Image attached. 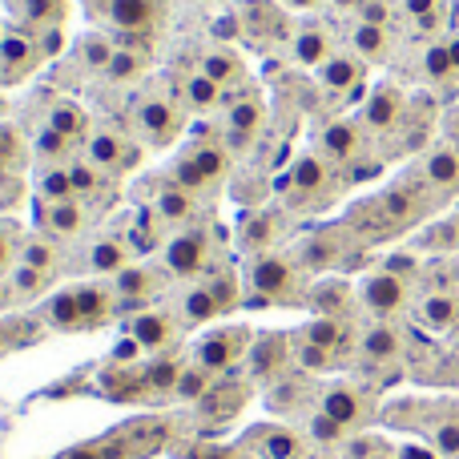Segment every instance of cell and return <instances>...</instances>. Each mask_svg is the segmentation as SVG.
<instances>
[{
	"instance_id": "cell-61",
	"label": "cell",
	"mask_w": 459,
	"mask_h": 459,
	"mask_svg": "<svg viewBox=\"0 0 459 459\" xmlns=\"http://www.w3.org/2000/svg\"><path fill=\"white\" fill-rule=\"evenodd\" d=\"M399 459H431V455H423V452H415V447H403V452H399Z\"/></svg>"
},
{
	"instance_id": "cell-16",
	"label": "cell",
	"mask_w": 459,
	"mask_h": 459,
	"mask_svg": "<svg viewBox=\"0 0 459 459\" xmlns=\"http://www.w3.org/2000/svg\"><path fill=\"white\" fill-rule=\"evenodd\" d=\"M359 299L371 315L387 318V315H399L407 307V278L395 274V270H375L359 282Z\"/></svg>"
},
{
	"instance_id": "cell-38",
	"label": "cell",
	"mask_w": 459,
	"mask_h": 459,
	"mask_svg": "<svg viewBox=\"0 0 459 459\" xmlns=\"http://www.w3.org/2000/svg\"><path fill=\"white\" fill-rule=\"evenodd\" d=\"M113 53H117V45H113L109 32H85V37L77 40V61L81 69L89 73V77H105V69H109Z\"/></svg>"
},
{
	"instance_id": "cell-53",
	"label": "cell",
	"mask_w": 459,
	"mask_h": 459,
	"mask_svg": "<svg viewBox=\"0 0 459 459\" xmlns=\"http://www.w3.org/2000/svg\"><path fill=\"white\" fill-rule=\"evenodd\" d=\"M310 436H315L318 444H334V439H342V436H347V431H342L339 423H334V420H326V415L318 411V415H310Z\"/></svg>"
},
{
	"instance_id": "cell-6",
	"label": "cell",
	"mask_w": 459,
	"mask_h": 459,
	"mask_svg": "<svg viewBox=\"0 0 459 459\" xmlns=\"http://www.w3.org/2000/svg\"><path fill=\"white\" fill-rule=\"evenodd\" d=\"M81 153H85V158L93 161L101 174L126 178V174H134V169L142 166L145 145L137 142L129 129H113L109 121H93V126H89V134H85Z\"/></svg>"
},
{
	"instance_id": "cell-35",
	"label": "cell",
	"mask_w": 459,
	"mask_h": 459,
	"mask_svg": "<svg viewBox=\"0 0 459 459\" xmlns=\"http://www.w3.org/2000/svg\"><path fill=\"white\" fill-rule=\"evenodd\" d=\"M359 351H363L367 363H391L403 351V339H399V331L391 323H375L359 334Z\"/></svg>"
},
{
	"instance_id": "cell-10",
	"label": "cell",
	"mask_w": 459,
	"mask_h": 459,
	"mask_svg": "<svg viewBox=\"0 0 459 459\" xmlns=\"http://www.w3.org/2000/svg\"><path fill=\"white\" fill-rule=\"evenodd\" d=\"M169 278L174 274H169L166 266H150V262H134V266H126L117 278H109L117 310H134V315L145 310L169 286Z\"/></svg>"
},
{
	"instance_id": "cell-34",
	"label": "cell",
	"mask_w": 459,
	"mask_h": 459,
	"mask_svg": "<svg viewBox=\"0 0 459 459\" xmlns=\"http://www.w3.org/2000/svg\"><path fill=\"white\" fill-rule=\"evenodd\" d=\"M16 262H24V266H32V270H40V274H56V270L65 266V258H61V242L56 238H48V234H24V242H21V258Z\"/></svg>"
},
{
	"instance_id": "cell-32",
	"label": "cell",
	"mask_w": 459,
	"mask_h": 459,
	"mask_svg": "<svg viewBox=\"0 0 459 459\" xmlns=\"http://www.w3.org/2000/svg\"><path fill=\"white\" fill-rule=\"evenodd\" d=\"M13 16L21 29H48V24H65L69 16V0H8Z\"/></svg>"
},
{
	"instance_id": "cell-17",
	"label": "cell",
	"mask_w": 459,
	"mask_h": 459,
	"mask_svg": "<svg viewBox=\"0 0 459 459\" xmlns=\"http://www.w3.org/2000/svg\"><path fill=\"white\" fill-rule=\"evenodd\" d=\"M93 226V218H89L85 202L73 198V202H37V230L48 238H56V242H65V238H81L85 230Z\"/></svg>"
},
{
	"instance_id": "cell-27",
	"label": "cell",
	"mask_w": 459,
	"mask_h": 459,
	"mask_svg": "<svg viewBox=\"0 0 459 459\" xmlns=\"http://www.w3.org/2000/svg\"><path fill=\"white\" fill-rule=\"evenodd\" d=\"M286 355H290V339H286V334H258L254 347H250V355H246L250 359V379H258V383L278 379Z\"/></svg>"
},
{
	"instance_id": "cell-5",
	"label": "cell",
	"mask_w": 459,
	"mask_h": 459,
	"mask_svg": "<svg viewBox=\"0 0 459 459\" xmlns=\"http://www.w3.org/2000/svg\"><path fill=\"white\" fill-rule=\"evenodd\" d=\"M230 161L234 158H230V150L218 142V137H194V142L174 158L169 174H174V182H182L186 190L206 198V194H214L218 186L226 182Z\"/></svg>"
},
{
	"instance_id": "cell-15",
	"label": "cell",
	"mask_w": 459,
	"mask_h": 459,
	"mask_svg": "<svg viewBox=\"0 0 459 459\" xmlns=\"http://www.w3.org/2000/svg\"><path fill=\"white\" fill-rule=\"evenodd\" d=\"M178 331H182V323H178V315L169 307H145L129 318V334H134V339L142 342V351H150V355H161V351L174 347Z\"/></svg>"
},
{
	"instance_id": "cell-12",
	"label": "cell",
	"mask_w": 459,
	"mask_h": 459,
	"mask_svg": "<svg viewBox=\"0 0 459 459\" xmlns=\"http://www.w3.org/2000/svg\"><path fill=\"white\" fill-rule=\"evenodd\" d=\"M286 214H290V210H274V206L246 210L234 226V242H238V250H242V258L278 250V242H282V234H286Z\"/></svg>"
},
{
	"instance_id": "cell-28",
	"label": "cell",
	"mask_w": 459,
	"mask_h": 459,
	"mask_svg": "<svg viewBox=\"0 0 459 459\" xmlns=\"http://www.w3.org/2000/svg\"><path fill=\"white\" fill-rule=\"evenodd\" d=\"M246 444L254 447L258 459H299V452H302L299 431L278 428V423H262V428H254L250 436H246Z\"/></svg>"
},
{
	"instance_id": "cell-21",
	"label": "cell",
	"mask_w": 459,
	"mask_h": 459,
	"mask_svg": "<svg viewBox=\"0 0 459 459\" xmlns=\"http://www.w3.org/2000/svg\"><path fill=\"white\" fill-rule=\"evenodd\" d=\"M318 411L326 415V420H334L342 431H355L359 423H367V395L359 387H351V383H334V387H326L323 395H318Z\"/></svg>"
},
{
	"instance_id": "cell-52",
	"label": "cell",
	"mask_w": 459,
	"mask_h": 459,
	"mask_svg": "<svg viewBox=\"0 0 459 459\" xmlns=\"http://www.w3.org/2000/svg\"><path fill=\"white\" fill-rule=\"evenodd\" d=\"M37 45H40V53H45V61H56V56L65 53V45H69V37H65V24L37 29Z\"/></svg>"
},
{
	"instance_id": "cell-20",
	"label": "cell",
	"mask_w": 459,
	"mask_h": 459,
	"mask_svg": "<svg viewBox=\"0 0 459 459\" xmlns=\"http://www.w3.org/2000/svg\"><path fill=\"white\" fill-rule=\"evenodd\" d=\"M222 109H226V134L230 137H242V142H250V137L258 134L262 117H266V105H262L258 89H246V85L230 89Z\"/></svg>"
},
{
	"instance_id": "cell-41",
	"label": "cell",
	"mask_w": 459,
	"mask_h": 459,
	"mask_svg": "<svg viewBox=\"0 0 459 459\" xmlns=\"http://www.w3.org/2000/svg\"><path fill=\"white\" fill-rule=\"evenodd\" d=\"M423 178L428 186L444 194H455L459 190V153L455 150H431L428 161H423Z\"/></svg>"
},
{
	"instance_id": "cell-54",
	"label": "cell",
	"mask_w": 459,
	"mask_h": 459,
	"mask_svg": "<svg viewBox=\"0 0 459 459\" xmlns=\"http://www.w3.org/2000/svg\"><path fill=\"white\" fill-rule=\"evenodd\" d=\"M407 16H415V21L423 24H436L439 21V8H444V0H403Z\"/></svg>"
},
{
	"instance_id": "cell-59",
	"label": "cell",
	"mask_w": 459,
	"mask_h": 459,
	"mask_svg": "<svg viewBox=\"0 0 459 459\" xmlns=\"http://www.w3.org/2000/svg\"><path fill=\"white\" fill-rule=\"evenodd\" d=\"M13 302V290H8V278H0V307H8Z\"/></svg>"
},
{
	"instance_id": "cell-26",
	"label": "cell",
	"mask_w": 459,
	"mask_h": 459,
	"mask_svg": "<svg viewBox=\"0 0 459 459\" xmlns=\"http://www.w3.org/2000/svg\"><path fill=\"white\" fill-rule=\"evenodd\" d=\"M105 21L121 32H145L158 24L161 0H105Z\"/></svg>"
},
{
	"instance_id": "cell-1",
	"label": "cell",
	"mask_w": 459,
	"mask_h": 459,
	"mask_svg": "<svg viewBox=\"0 0 459 459\" xmlns=\"http://www.w3.org/2000/svg\"><path fill=\"white\" fill-rule=\"evenodd\" d=\"M246 307L262 310V307H307L310 286H307V270L294 262L290 250H266L246 258Z\"/></svg>"
},
{
	"instance_id": "cell-8",
	"label": "cell",
	"mask_w": 459,
	"mask_h": 459,
	"mask_svg": "<svg viewBox=\"0 0 459 459\" xmlns=\"http://www.w3.org/2000/svg\"><path fill=\"white\" fill-rule=\"evenodd\" d=\"M254 339H258V334H254L250 326H218V331L202 334V339L194 342V355L190 359L198 367H206V371L226 375L230 367H238L246 355H250Z\"/></svg>"
},
{
	"instance_id": "cell-37",
	"label": "cell",
	"mask_w": 459,
	"mask_h": 459,
	"mask_svg": "<svg viewBox=\"0 0 459 459\" xmlns=\"http://www.w3.org/2000/svg\"><path fill=\"white\" fill-rule=\"evenodd\" d=\"M307 307L323 318H342L347 307H351V282H342V278H326V282L310 286Z\"/></svg>"
},
{
	"instance_id": "cell-4",
	"label": "cell",
	"mask_w": 459,
	"mask_h": 459,
	"mask_svg": "<svg viewBox=\"0 0 459 459\" xmlns=\"http://www.w3.org/2000/svg\"><path fill=\"white\" fill-rule=\"evenodd\" d=\"M238 307V278L230 270H218V278L206 270V278H194L190 286L169 299V310L178 315L182 326H206L214 318L230 315Z\"/></svg>"
},
{
	"instance_id": "cell-36",
	"label": "cell",
	"mask_w": 459,
	"mask_h": 459,
	"mask_svg": "<svg viewBox=\"0 0 459 459\" xmlns=\"http://www.w3.org/2000/svg\"><path fill=\"white\" fill-rule=\"evenodd\" d=\"M375 202H379V210H383V214H387L391 230H395V226H411L415 218L423 214V206H420V194H415L411 186H391V190H383Z\"/></svg>"
},
{
	"instance_id": "cell-46",
	"label": "cell",
	"mask_w": 459,
	"mask_h": 459,
	"mask_svg": "<svg viewBox=\"0 0 459 459\" xmlns=\"http://www.w3.org/2000/svg\"><path fill=\"white\" fill-rule=\"evenodd\" d=\"M24 166H29V142L16 126L0 121V174H21Z\"/></svg>"
},
{
	"instance_id": "cell-33",
	"label": "cell",
	"mask_w": 459,
	"mask_h": 459,
	"mask_svg": "<svg viewBox=\"0 0 459 459\" xmlns=\"http://www.w3.org/2000/svg\"><path fill=\"white\" fill-rule=\"evenodd\" d=\"M32 190H37V202H73L77 190H73L69 161H45L32 174Z\"/></svg>"
},
{
	"instance_id": "cell-11",
	"label": "cell",
	"mask_w": 459,
	"mask_h": 459,
	"mask_svg": "<svg viewBox=\"0 0 459 459\" xmlns=\"http://www.w3.org/2000/svg\"><path fill=\"white\" fill-rule=\"evenodd\" d=\"M45 65V53L37 45V32L32 29H4L0 32V85H21L32 73Z\"/></svg>"
},
{
	"instance_id": "cell-31",
	"label": "cell",
	"mask_w": 459,
	"mask_h": 459,
	"mask_svg": "<svg viewBox=\"0 0 459 459\" xmlns=\"http://www.w3.org/2000/svg\"><path fill=\"white\" fill-rule=\"evenodd\" d=\"M45 323L53 326V331H89L85 323V310H81V299H77V286H69V290H56L53 299L45 302Z\"/></svg>"
},
{
	"instance_id": "cell-43",
	"label": "cell",
	"mask_w": 459,
	"mask_h": 459,
	"mask_svg": "<svg viewBox=\"0 0 459 459\" xmlns=\"http://www.w3.org/2000/svg\"><path fill=\"white\" fill-rule=\"evenodd\" d=\"M182 363L178 359H153L150 367H142V395H174Z\"/></svg>"
},
{
	"instance_id": "cell-18",
	"label": "cell",
	"mask_w": 459,
	"mask_h": 459,
	"mask_svg": "<svg viewBox=\"0 0 459 459\" xmlns=\"http://www.w3.org/2000/svg\"><path fill=\"white\" fill-rule=\"evenodd\" d=\"M363 129L367 134H395L399 126L407 121V97H403V89H395V85H379L371 97L363 101Z\"/></svg>"
},
{
	"instance_id": "cell-22",
	"label": "cell",
	"mask_w": 459,
	"mask_h": 459,
	"mask_svg": "<svg viewBox=\"0 0 459 459\" xmlns=\"http://www.w3.org/2000/svg\"><path fill=\"white\" fill-rule=\"evenodd\" d=\"M134 246L126 242V234H101L89 242L85 250V270L97 278H117L126 266H134Z\"/></svg>"
},
{
	"instance_id": "cell-2",
	"label": "cell",
	"mask_w": 459,
	"mask_h": 459,
	"mask_svg": "<svg viewBox=\"0 0 459 459\" xmlns=\"http://www.w3.org/2000/svg\"><path fill=\"white\" fill-rule=\"evenodd\" d=\"M334 190H339V166L323 150H302L286 169V182H278L282 210L290 214H315L334 198Z\"/></svg>"
},
{
	"instance_id": "cell-50",
	"label": "cell",
	"mask_w": 459,
	"mask_h": 459,
	"mask_svg": "<svg viewBox=\"0 0 459 459\" xmlns=\"http://www.w3.org/2000/svg\"><path fill=\"white\" fill-rule=\"evenodd\" d=\"M431 447L444 459H459V420H444L431 428Z\"/></svg>"
},
{
	"instance_id": "cell-51",
	"label": "cell",
	"mask_w": 459,
	"mask_h": 459,
	"mask_svg": "<svg viewBox=\"0 0 459 459\" xmlns=\"http://www.w3.org/2000/svg\"><path fill=\"white\" fill-rule=\"evenodd\" d=\"M423 73H428L431 81L452 77L455 65H452V53H447V45H431V48H428V56H423Z\"/></svg>"
},
{
	"instance_id": "cell-57",
	"label": "cell",
	"mask_w": 459,
	"mask_h": 459,
	"mask_svg": "<svg viewBox=\"0 0 459 459\" xmlns=\"http://www.w3.org/2000/svg\"><path fill=\"white\" fill-rule=\"evenodd\" d=\"M61 459H105L101 447H73V452H65Z\"/></svg>"
},
{
	"instance_id": "cell-13",
	"label": "cell",
	"mask_w": 459,
	"mask_h": 459,
	"mask_svg": "<svg viewBox=\"0 0 459 459\" xmlns=\"http://www.w3.org/2000/svg\"><path fill=\"white\" fill-rule=\"evenodd\" d=\"M286 250L294 254V262H299L307 274H326V270H334L342 258H347V242H342V230L334 226H323V230H307V234H299Z\"/></svg>"
},
{
	"instance_id": "cell-48",
	"label": "cell",
	"mask_w": 459,
	"mask_h": 459,
	"mask_svg": "<svg viewBox=\"0 0 459 459\" xmlns=\"http://www.w3.org/2000/svg\"><path fill=\"white\" fill-rule=\"evenodd\" d=\"M145 73V61L134 53V48H117L109 61V69H105V81L109 85H134V81H142Z\"/></svg>"
},
{
	"instance_id": "cell-45",
	"label": "cell",
	"mask_w": 459,
	"mask_h": 459,
	"mask_svg": "<svg viewBox=\"0 0 459 459\" xmlns=\"http://www.w3.org/2000/svg\"><path fill=\"white\" fill-rule=\"evenodd\" d=\"M299 339H307V342H315V347H323V351H331V355H339L342 342H347V326H342V318H323V315H315V323L302 326Z\"/></svg>"
},
{
	"instance_id": "cell-23",
	"label": "cell",
	"mask_w": 459,
	"mask_h": 459,
	"mask_svg": "<svg viewBox=\"0 0 459 459\" xmlns=\"http://www.w3.org/2000/svg\"><path fill=\"white\" fill-rule=\"evenodd\" d=\"M318 81H323L326 93L339 97H359L367 85V61L359 53H334L331 61L318 69Z\"/></svg>"
},
{
	"instance_id": "cell-58",
	"label": "cell",
	"mask_w": 459,
	"mask_h": 459,
	"mask_svg": "<svg viewBox=\"0 0 459 459\" xmlns=\"http://www.w3.org/2000/svg\"><path fill=\"white\" fill-rule=\"evenodd\" d=\"M334 8H342V13H359V4H363V0H331Z\"/></svg>"
},
{
	"instance_id": "cell-3",
	"label": "cell",
	"mask_w": 459,
	"mask_h": 459,
	"mask_svg": "<svg viewBox=\"0 0 459 459\" xmlns=\"http://www.w3.org/2000/svg\"><path fill=\"white\" fill-rule=\"evenodd\" d=\"M129 134L145 145V150H169L182 137V101L166 89H150L129 101Z\"/></svg>"
},
{
	"instance_id": "cell-24",
	"label": "cell",
	"mask_w": 459,
	"mask_h": 459,
	"mask_svg": "<svg viewBox=\"0 0 459 459\" xmlns=\"http://www.w3.org/2000/svg\"><path fill=\"white\" fill-rule=\"evenodd\" d=\"M174 97L182 101V109H190V113H214L226 105V89L218 85V81H210L202 69L174 77Z\"/></svg>"
},
{
	"instance_id": "cell-55",
	"label": "cell",
	"mask_w": 459,
	"mask_h": 459,
	"mask_svg": "<svg viewBox=\"0 0 459 459\" xmlns=\"http://www.w3.org/2000/svg\"><path fill=\"white\" fill-rule=\"evenodd\" d=\"M359 21L383 24V29H387V24H391V4H387V0H363V4H359Z\"/></svg>"
},
{
	"instance_id": "cell-19",
	"label": "cell",
	"mask_w": 459,
	"mask_h": 459,
	"mask_svg": "<svg viewBox=\"0 0 459 459\" xmlns=\"http://www.w3.org/2000/svg\"><path fill=\"white\" fill-rule=\"evenodd\" d=\"M334 53H339V48H334V32L326 29L323 21H307L290 32V56H294V65H302V69L318 73Z\"/></svg>"
},
{
	"instance_id": "cell-9",
	"label": "cell",
	"mask_w": 459,
	"mask_h": 459,
	"mask_svg": "<svg viewBox=\"0 0 459 459\" xmlns=\"http://www.w3.org/2000/svg\"><path fill=\"white\" fill-rule=\"evenodd\" d=\"M150 202L161 218H166L174 230H186V226H202V214H206V198L194 190H186L182 182H174V174H161L150 182Z\"/></svg>"
},
{
	"instance_id": "cell-49",
	"label": "cell",
	"mask_w": 459,
	"mask_h": 459,
	"mask_svg": "<svg viewBox=\"0 0 459 459\" xmlns=\"http://www.w3.org/2000/svg\"><path fill=\"white\" fill-rule=\"evenodd\" d=\"M21 242H24V230L16 218H0V274L16 266L21 258Z\"/></svg>"
},
{
	"instance_id": "cell-60",
	"label": "cell",
	"mask_w": 459,
	"mask_h": 459,
	"mask_svg": "<svg viewBox=\"0 0 459 459\" xmlns=\"http://www.w3.org/2000/svg\"><path fill=\"white\" fill-rule=\"evenodd\" d=\"M447 53H452V65H455V73H459V37L447 40Z\"/></svg>"
},
{
	"instance_id": "cell-42",
	"label": "cell",
	"mask_w": 459,
	"mask_h": 459,
	"mask_svg": "<svg viewBox=\"0 0 459 459\" xmlns=\"http://www.w3.org/2000/svg\"><path fill=\"white\" fill-rule=\"evenodd\" d=\"M222 379V375H214V371H206V367H198L190 359V363L182 367V375H178V387H174V395L178 399H186V403H202V399L214 391V383Z\"/></svg>"
},
{
	"instance_id": "cell-14",
	"label": "cell",
	"mask_w": 459,
	"mask_h": 459,
	"mask_svg": "<svg viewBox=\"0 0 459 459\" xmlns=\"http://www.w3.org/2000/svg\"><path fill=\"white\" fill-rule=\"evenodd\" d=\"M315 150H323L334 166H351V161H359V158H363V150H367L363 121H355V117L326 121V126L318 129V145H315Z\"/></svg>"
},
{
	"instance_id": "cell-39",
	"label": "cell",
	"mask_w": 459,
	"mask_h": 459,
	"mask_svg": "<svg viewBox=\"0 0 459 459\" xmlns=\"http://www.w3.org/2000/svg\"><path fill=\"white\" fill-rule=\"evenodd\" d=\"M415 318L428 331H452L459 318V299L455 294H428V299L415 307Z\"/></svg>"
},
{
	"instance_id": "cell-47",
	"label": "cell",
	"mask_w": 459,
	"mask_h": 459,
	"mask_svg": "<svg viewBox=\"0 0 459 459\" xmlns=\"http://www.w3.org/2000/svg\"><path fill=\"white\" fill-rule=\"evenodd\" d=\"M69 174H73V190H77V198H93V194L105 190V182H109V174H101V169L93 166V161L85 158V153H77V158L69 161Z\"/></svg>"
},
{
	"instance_id": "cell-56",
	"label": "cell",
	"mask_w": 459,
	"mask_h": 459,
	"mask_svg": "<svg viewBox=\"0 0 459 459\" xmlns=\"http://www.w3.org/2000/svg\"><path fill=\"white\" fill-rule=\"evenodd\" d=\"M282 8H290V13H315L318 4H326V0H278Z\"/></svg>"
},
{
	"instance_id": "cell-40",
	"label": "cell",
	"mask_w": 459,
	"mask_h": 459,
	"mask_svg": "<svg viewBox=\"0 0 459 459\" xmlns=\"http://www.w3.org/2000/svg\"><path fill=\"white\" fill-rule=\"evenodd\" d=\"M351 53H359L363 61H383L391 53V29L355 21V29H351Z\"/></svg>"
},
{
	"instance_id": "cell-44",
	"label": "cell",
	"mask_w": 459,
	"mask_h": 459,
	"mask_svg": "<svg viewBox=\"0 0 459 459\" xmlns=\"http://www.w3.org/2000/svg\"><path fill=\"white\" fill-rule=\"evenodd\" d=\"M48 282H53V274H40V270L24 266V262H16V266L8 270V290H13V302L40 299V294L48 290Z\"/></svg>"
},
{
	"instance_id": "cell-29",
	"label": "cell",
	"mask_w": 459,
	"mask_h": 459,
	"mask_svg": "<svg viewBox=\"0 0 459 459\" xmlns=\"http://www.w3.org/2000/svg\"><path fill=\"white\" fill-rule=\"evenodd\" d=\"M198 69L206 73L210 81H218L226 93H230V89H238V85H246V61L234 53V48H226V45L206 48V53L198 56Z\"/></svg>"
},
{
	"instance_id": "cell-7",
	"label": "cell",
	"mask_w": 459,
	"mask_h": 459,
	"mask_svg": "<svg viewBox=\"0 0 459 459\" xmlns=\"http://www.w3.org/2000/svg\"><path fill=\"white\" fill-rule=\"evenodd\" d=\"M214 230L210 226H186V230H174L166 242V250H161V266L169 270L174 278H202L206 270H214Z\"/></svg>"
},
{
	"instance_id": "cell-25",
	"label": "cell",
	"mask_w": 459,
	"mask_h": 459,
	"mask_svg": "<svg viewBox=\"0 0 459 459\" xmlns=\"http://www.w3.org/2000/svg\"><path fill=\"white\" fill-rule=\"evenodd\" d=\"M169 234H174V226L166 222V218L158 214L153 206H142L134 214V222L126 226V242L134 246V254H153V250H166Z\"/></svg>"
},
{
	"instance_id": "cell-30",
	"label": "cell",
	"mask_w": 459,
	"mask_h": 459,
	"mask_svg": "<svg viewBox=\"0 0 459 459\" xmlns=\"http://www.w3.org/2000/svg\"><path fill=\"white\" fill-rule=\"evenodd\" d=\"M89 113L81 109L77 101H69V97H61V101L48 105V117H45V129H53V134H61L65 142H73L81 150L85 145V134H89Z\"/></svg>"
}]
</instances>
